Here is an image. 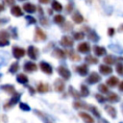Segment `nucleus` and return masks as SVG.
Returning a JSON list of instances; mask_svg holds the SVG:
<instances>
[{
  "label": "nucleus",
  "instance_id": "nucleus-32",
  "mask_svg": "<svg viewBox=\"0 0 123 123\" xmlns=\"http://www.w3.org/2000/svg\"><path fill=\"white\" fill-rule=\"evenodd\" d=\"M80 94H81V97H86V96H88V94H89V90H88V87L86 86V85H84V84H82L81 85V86H80Z\"/></svg>",
  "mask_w": 123,
  "mask_h": 123
},
{
  "label": "nucleus",
  "instance_id": "nucleus-49",
  "mask_svg": "<svg viewBox=\"0 0 123 123\" xmlns=\"http://www.w3.org/2000/svg\"><path fill=\"white\" fill-rule=\"evenodd\" d=\"M114 28H109L108 29V36L109 37H112L114 35Z\"/></svg>",
  "mask_w": 123,
  "mask_h": 123
},
{
  "label": "nucleus",
  "instance_id": "nucleus-2",
  "mask_svg": "<svg viewBox=\"0 0 123 123\" xmlns=\"http://www.w3.org/2000/svg\"><path fill=\"white\" fill-rule=\"evenodd\" d=\"M57 71L58 73L60 74V76L64 79V80H69L70 77H71V72L69 71V69H67L65 66L63 65H60L58 68H57Z\"/></svg>",
  "mask_w": 123,
  "mask_h": 123
},
{
  "label": "nucleus",
  "instance_id": "nucleus-21",
  "mask_svg": "<svg viewBox=\"0 0 123 123\" xmlns=\"http://www.w3.org/2000/svg\"><path fill=\"white\" fill-rule=\"evenodd\" d=\"M37 6L36 5H34V4H32V3H25L24 5H23V10L25 11V12H29V13H33V12H35L36 11H37Z\"/></svg>",
  "mask_w": 123,
  "mask_h": 123
},
{
  "label": "nucleus",
  "instance_id": "nucleus-6",
  "mask_svg": "<svg viewBox=\"0 0 123 123\" xmlns=\"http://www.w3.org/2000/svg\"><path fill=\"white\" fill-rule=\"evenodd\" d=\"M35 37H36L37 41H42V40H45L47 38V36L42 31V29H40L39 27H37L35 30Z\"/></svg>",
  "mask_w": 123,
  "mask_h": 123
},
{
  "label": "nucleus",
  "instance_id": "nucleus-39",
  "mask_svg": "<svg viewBox=\"0 0 123 123\" xmlns=\"http://www.w3.org/2000/svg\"><path fill=\"white\" fill-rule=\"evenodd\" d=\"M88 110L92 112V114H93L94 116H96V117H98V118H100V117H101V114H100V112H99L98 109H97L95 106H89V109H88Z\"/></svg>",
  "mask_w": 123,
  "mask_h": 123
},
{
  "label": "nucleus",
  "instance_id": "nucleus-25",
  "mask_svg": "<svg viewBox=\"0 0 123 123\" xmlns=\"http://www.w3.org/2000/svg\"><path fill=\"white\" fill-rule=\"evenodd\" d=\"M72 20L75 22V23H77V24H80V23H82L83 21H84V17H83V15L79 12H75L73 14H72Z\"/></svg>",
  "mask_w": 123,
  "mask_h": 123
},
{
  "label": "nucleus",
  "instance_id": "nucleus-14",
  "mask_svg": "<svg viewBox=\"0 0 123 123\" xmlns=\"http://www.w3.org/2000/svg\"><path fill=\"white\" fill-rule=\"evenodd\" d=\"M99 72L103 75H109L111 73H112V68L107 64H101L99 65Z\"/></svg>",
  "mask_w": 123,
  "mask_h": 123
},
{
  "label": "nucleus",
  "instance_id": "nucleus-22",
  "mask_svg": "<svg viewBox=\"0 0 123 123\" xmlns=\"http://www.w3.org/2000/svg\"><path fill=\"white\" fill-rule=\"evenodd\" d=\"M118 83H119V80H118V78L115 77V76L110 77V78L107 80V82H106L107 86H111V87H114L116 85H118Z\"/></svg>",
  "mask_w": 123,
  "mask_h": 123
},
{
  "label": "nucleus",
  "instance_id": "nucleus-5",
  "mask_svg": "<svg viewBox=\"0 0 123 123\" xmlns=\"http://www.w3.org/2000/svg\"><path fill=\"white\" fill-rule=\"evenodd\" d=\"M100 81H101V76L96 72H91L89 74V76L87 77V79H86V83H88L90 85L99 83Z\"/></svg>",
  "mask_w": 123,
  "mask_h": 123
},
{
  "label": "nucleus",
  "instance_id": "nucleus-41",
  "mask_svg": "<svg viewBox=\"0 0 123 123\" xmlns=\"http://www.w3.org/2000/svg\"><path fill=\"white\" fill-rule=\"evenodd\" d=\"M115 70L116 72L120 75V76H123V62H118L116 64V67H115Z\"/></svg>",
  "mask_w": 123,
  "mask_h": 123
},
{
  "label": "nucleus",
  "instance_id": "nucleus-9",
  "mask_svg": "<svg viewBox=\"0 0 123 123\" xmlns=\"http://www.w3.org/2000/svg\"><path fill=\"white\" fill-rule=\"evenodd\" d=\"M54 89L57 92H62L64 90V82L62 79H56L54 82Z\"/></svg>",
  "mask_w": 123,
  "mask_h": 123
},
{
  "label": "nucleus",
  "instance_id": "nucleus-26",
  "mask_svg": "<svg viewBox=\"0 0 123 123\" xmlns=\"http://www.w3.org/2000/svg\"><path fill=\"white\" fill-rule=\"evenodd\" d=\"M109 48L112 52H114L116 54H119V55H122L123 54V48L120 45H118V44H110L109 45Z\"/></svg>",
  "mask_w": 123,
  "mask_h": 123
},
{
  "label": "nucleus",
  "instance_id": "nucleus-55",
  "mask_svg": "<svg viewBox=\"0 0 123 123\" xmlns=\"http://www.w3.org/2000/svg\"><path fill=\"white\" fill-rule=\"evenodd\" d=\"M8 20H9L8 18H7V19H5V20H4V19H1V18H0V25H1V24H3V23H4L5 21H8Z\"/></svg>",
  "mask_w": 123,
  "mask_h": 123
},
{
  "label": "nucleus",
  "instance_id": "nucleus-17",
  "mask_svg": "<svg viewBox=\"0 0 123 123\" xmlns=\"http://www.w3.org/2000/svg\"><path fill=\"white\" fill-rule=\"evenodd\" d=\"M76 71L79 73V75L81 76H86L87 75V72H88V68H87V65L86 63L84 64H81L79 66L76 67Z\"/></svg>",
  "mask_w": 123,
  "mask_h": 123
},
{
  "label": "nucleus",
  "instance_id": "nucleus-40",
  "mask_svg": "<svg viewBox=\"0 0 123 123\" xmlns=\"http://www.w3.org/2000/svg\"><path fill=\"white\" fill-rule=\"evenodd\" d=\"M39 22H40L41 25H43L45 27H48L49 26V20L44 15H39Z\"/></svg>",
  "mask_w": 123,
  "mask_h": 123
},
{
  "label": "nucleus",
  "instance_id": "nucleus-10",
  "mask_svg": "<svg viewBox=\"0 0 123 123\" xmlns=\"http://www.w3.org/2000/svg\"><path fill=\"white\" fill-rule=\"evenodd\" d=\"M73 43H74L73 39L68 36H63L61 38V44L64 47H71L73 46Z\"/></svg>",
  "mask_w": 123,
  "mask_h": 123
},
{
  "label": "nucleus",
  "instance_id": "nucleus-47",
  "mask_svg": "<svg viewBox=\"0 0 123 123\" xmlns=\"http://www.w3.org/2000/svg\"><path fill=\"white\" fill-rule=\"evenodd\" d=\"M3 3H4L5 5H7V6L12 7V6H14V4H15V0H3Z\"/></svg>",
  "mask_w": 123,
  "mask_h": 123
},
{
  "label": "nucleus",
  "instance_id": "nucleus-4",
  "mask_svg": "<svg viewBox=\"0 0 123 123\" xmlns=\"http://www.w3.org/2000/svg\"><path fill=\"white\" fill-rule=\"evenodd\" d=\"M39 68H40V70H41L43 73H45V74H47V75H51V74L53 73V68H52V66H51L48 62H44V61H42V62H39Z\"/></svg>",
  "mask_w": 123,
  "mask_h": 123
},
{
  "label": "nucleus",
  "instance_id": "nucleus-3",
  "mask_svg": "<svg viewBox=\"0 0 123 123\" xmlns=\"http://www.w3.org/2000/svg\"><path fill=\"white\" fill-rule=\"evenodd\" d=\"M38 49L33 45H30L27 49V55L31 60H37L38 58Z\"/></svg>",
  "mask_w": 123,
  "mask_h": 123
},
{
  "label": "nucleus",
  "instance_id": "nucleus-36",
  "mask_svg": "<svg viewBox=\"0 0 123 123\" xmlns=\"http://www.w3.org/2000/svg\"><path fill=\"white\" fill-rule=\"evenodd\" d=\"M52 9H53L54 11H56V12H62V5L60 2L54 0V1L52 2Z\"/></svg>",
  "mask_w": 123,
  "mask_h": 123
},
{
  "label": "nucleus",
  "instance_id": "nucleus-52",
  "mask_svg": "<svg viewBox=\"0 0 123 123\" xmlns=\"http://www.w3.org/2000/svg\"><path fill=\"white\" fill-rule=\"evenodd\" d=\"M118 89H119L120 91H123V81L119 83V85H118Z\"/></svg>",
  "mask_w": 123,
  "mask_h": 123
},
{
  "label": "nucleus",
  "instance_id": "nucleus-1",
  "mask_svg": "<svg viewBox=\"0 0 123 123\" xmlns=\"http://www.w3.org/2000/svg\"><path fill=\"white\" fill-rule=\"evenodd\" d=\"M20 97H21V93H18V92H16L15 94H13L12 96V98L4 105V109H6V110H8V109H10V108H12V107H13L14 105H16L18 102H19V100H20Z\"/></svg>",
  "mask_w": 123,
  "mask_h": 123
},
{
  "label": "nucleus",
  "instance_id": "nucleus-53",
  "mask_svg": "<svg viewBox=\"0 0 123 123\" xmlns=\"http://www.w3.org/2000/svg\"><path fill=\"white\" fill-rule=\"evenodd\" d=\"M38 2L41 4H48L50 2V0H38Z\"/></svg>",
  "mask_w": 123,
  "mask_h": 123
},
{
  "label": "nucleus",
  "instance_id": "nucleus-31",
  "mask_svg": "<svg viewBox=\"0 0 123 123\" xmlns=\"http://www.w3.org/2000/svg\"><path fill=\"white\" fill-rule=\"evenodd\" d=\"M68 92H69V94L73 97V98H75V99H79L80 97H81V94H80V92L79 91H77L72 86H70L69 87H68Z\"/></svg>",
  "mask_w": 123,
  "mask_h": 123
},
{
  "label": "nucleus",
  "instance_id": "nucleus-18",
  "mask_svg": "<svg viewBox=\"0 0 123 123\" xmlns=\"http://www.w3.org/2000/svg\"><path fill=\"white\" fill-rule=\"evenodd\" d=\"M79 116L86 122V123H94V119L86 112H84V111H79Z\"/></svg>",
  "mask_w": 123,
  "mask_h": 123
},
{
  "label": "nucleus",
  "instance_id": "nucleus-59",
  "mask_svg": "<svg viewBox=\"0 0 123 123\" xmlns=\"http://www.w3.org/2000/svg\"><path fill=\"white\" fill-rule=\"evenodd\" d=\"M18 1H25V0H18Z\"/></svg>",
  "mask_w": 123,
  "mask_h": 123
},
{
  "label": "nucleus",
  "instance_id": "nucleus-33",
  "mask_svg": "<svg viewBox=\"0 0 123 123\" xmlns=\"http://www.w3.org/2000/svg\"><path fill=\"white\" fill-rule=\"evenodd\" d=\"M10 33L6 30H1L0 31V41H7L9 40L10 37Z\"/></svg>",
  "mask_w": 123,
  "mask_h": 123
},
{
  "label": "nucleus",
  "instance_id": "nucleus-60",
  "mask_svg": "<svg viewBox=\"0 0 123 123\" xmlns=\"http://www.w3.org/2000/svg\"><path fill=\"white\" fill-rule=\"evenodd\" d=\"M119 123H123V122H119Z\"/></svg>",
  "mask_w": 123,
  "mask_h": 123
},
{
  "label": "nucleus",
  "instance_id": "nucleus-34",
  "mask_svg": "<svg viewBox=\"0 0 123 123\" xmlns=\"http://www.w3.org/2000/svg\"><path fill=\"white\" fill-rule=\"evenodd\" d=\"M85 61H86L87 63H89V64H96V63H98V59L95 58V57H93V56H91V55L86 56Z\"/></svg>",
  "mask_w": 123,
  "mask_h": 123
},
{
  "label": "nucleus",
  "instance_id": "nucleus-15",
  "mask_svg": "<svg viewBox=\"0 0 123 123\" xmlns=\"http://www.w3.org/2000/svg\"><path fill=\"white\" fill-rule=\"evenodd\" d=\"M105 111H107V113L111 117V118H116L117 112L114 107H112L111 105H106L105 106Z\"/></svg>",
  "mask_w": 123,
  "mask_h": 123
},
{
  "label": "nucleus",
  "instance_id": "nucleus-44",
  "mask_svg": "<svg viewBox=\"0 0 123 123\" xmlns=\"http://www.w3.org/2000/svg\"><path fill=\"white\" fill-rule=\"evenodd\" d=\"M73 37L76 40H80V39H83L85 37V34L83 32H77V33H74Z\"/></svg>",
  "mask_w": 123,
  "mask_h": 123
},
{
  "label": "nucleus",
  "instance_id": "nucleus-57",
  "mask_svg": "<svg viewBox=\"0 0 123 123\" xmlns=\"http://www.w3.org/2000/svg\"><path fill=\"white\" fill-rule=\"evenodd\" d=\"M118 31H119V32H123V24L118 28Z\"/></svg>",
  "mask_w": 123,
  "mask_h": 123
},
{
  "label": "nucleus",
  "instance_id": "nucleus-16",
  "mask_svg": "<svg viewBox=\"0 0 123 123\" xmlns=\"http://www.w3.org/2000/svg\"><path fill=\"white\" fill-rule=\"evenodd\" d=\"M52 56L55 57V58H57V59L62 60V59L65 58V52L62 51L61 48H55L53 50V52H52Z\"/></svg>",
  "mask_w": 123,
  "mask_h": 123
},
{
  "label": "nucleus",
  "instance_id": "nucleus-28",
  "mask_svg": "<svg viewBox=\"0 0 123 123\" xmlns=\"http://www.w3.org/2000/svg\"><path fill=\"white\" fill-rule=\"evenodd\" d=\"M73 107H74L76 110H80V109L88 110V109H89V106H87L85 102H81V101H75V102L73 103Z\"/></svg>",
  "mask_w": 123,
  "mask_h": 123
},
{
  "label": "nucleus",
  "instance_id": "nucleus-54",
  "mask_svg": "<svg viewBox=\"0 0 123 123\" xmlns=\"http://www.w3.org/2000/svg\"><path fill=\"white\" fill-rule=\"evenodd\" d=\"M98 123H109L106 119H103V118H100L99 119V121H98Z\"/></svg>",
  "mask_w": 123,
  "mask_h": 123
},
{
  "label": "nucleus",
  "instance_id": "nucleus-56",
  "mask_svg": "<svg viewBox=\"0 0 123 123\" xmlns=\"http://www.w3.org/2000/svg\"><path fill=\"white\" fill-rule=\"evenodd\" d=\"M4 10H5V8H4V6H3L2 4H0V12H3Z\"/></svg>",
  "mask_w": 123,
  "mask_h": 123
},
{
  "label": "nucleus",
  "instance_id": "nucleus-43",
  "mask_svg": "<svg viewBox=\"0 0 123 123\" xmlns=\"http://www.w3.org/2000/svg\"><path fill=\"white\" fill-rule=\"evenodd\" d=\"M73 29V26H72V24L70 23V22H65V24L63 25V27H62V30L64 31V32H69V31H71Z\"/></svg>",
  "mask_w": 123,
  "mask_h": 123
},
{
  "label": "nucleus",
  "instance_id": "nucleus-12",
  "mask_svg": "<svg viewBox=\"0 0 123 123\" xmlns=\"http://www.w3.org/2000/svg\"><path fill=\"white\" fill-rule=\"evenodd\" d=\"M77 50L80 53H88L90 51V45L88 42H82V43L78 44Z\"/></svg>",
  "mask_w": 123,
  "mask_h": 123
},
{
  "label": "nucleus",
  "instance_id": "nucleus-42",
  "mask_svg": "<svg viewBox=\"0 0 123 123\" xmlns=\"http://www.w3.org/2000/svg\"><path fill=\"white\" fill-rule=\"evenodd\" d=\"M19 109H20L21 111H29L31 110L30 106L27 105L26 103H23V102H20V103H19Z\"/></svg>",
  "mask_w": 123,
  "mask_h": 123
},
{
  "label": "nucleus",
  "instance_id": "nucleus-27",
  "mask_svg": "<svg viewBox=\"0 0 123 123\" xmlns=\"http://www.w3.org/2000/svg\"><path fill=\"white\" fill-rule=\"evenodd\" d=\"M16 81L19 83V84H22V85H25L28 83L29 79L27 77V75H25L24 73H19L17 76H16Z\"/></svg>",
  "mask_w": 123,
  "mask_h": 123
},
{
  "label": "nucleus",
  "instance_id": "nucleus-51",
  "mask_svg": "<svg viewBox=\"0 0 123 123\" xmlns=\"http://www.w3.org/2000/svg\"><path fill=\"white\" fill-rule=\"evenodd\" d=\"M27 87H28V89H29V91H30V94H31V95L35 94L36 90H35V88H34V87H32V86H27Z\"/></svg>",
  "mask_w": 123,
  "mask_h": 123
},
{
  "label": "nucleus",
  "instance_id": "nucleus-38",
  "mask_svg": "<svg viewBox=\"0 0 123 123\" xmlns=\"http://www.w3.org/2000/svg\"><path fill=\"white\" fill-rule=\"evenodd\" d=\"M98 90L102 93V94H106V93H109V88H108V86L107 85H104V84H100L98 86Z\"/></svg>",
  "mask_w": 123,
  "mask_h": 123
},
{
  "label": "nucleus",
  "instance_id": "nucleus-29",
  "mask_svg": "<svg viewBox=\"0 0 123 123\" xmlns=\"http://www.w3.org/2000/svg\"><path fill=\"white\" fill-rule=\"evenodd\" d=\"M87 37L91 40V41H94V42H96V41H99V39H100V37L96 34V32H94L93 30H90L88 33H87Z\"/></svg>",
  "mask_w": 123,
  "mask_h": 123
},
{
  "label": "nucleus",
  "instance_id": "nucleus-46",
  "mask_svg": "<svg viewBox=\"0 0 123 123\" xmlns=\"http://www.w3.org/2000/svg\"><path fill=\"white\" fill-rule=\"evenodd\" d=\"M25 18H26V20L28 21L29 24H35L37 22V19L35 17H33L32 15H26Z\"/></svg>",
  "mask_w": 123,
  "mask_h": 123
},
{
  "label": "nucleus",
  "instance_id": "nucleus-23",
  "mask_svg": "<svg viewBox=\"0 0 123 123\" xmlns=\"http://www.w3.org/2000/svg\"><path fill=\"white\" fill-rule=\"evenodd\" d=\"M107 100L110 103H116L120 100V97L115 93V92H110L107 96Z\"/></svg>",
  "mask_w": 123,
  "mask_h": 123
},
{
  "label": "nucleus",
  "instance_id": "nucleus-50",
  "mask_svg": "<svg viewBox=\"0 0 123 123\" xmlns=\"http://www.w3.org/2000/svg\"><path fill=\"white\" fill-rule=\"evenodd\" d=\"M72 10H73V5H72L71 3H69V4L66 6V12H70Z\"/></svg>",
  "mask_w": 123,
  "mask_h": 123
},
{
  "label": "nucleus",
  "instance_id": "nucleus-20",
  "mask_svg": "<svg viewBox=\"0 0 123 123\" xmlns=\"http://www.w3.org/2000/svg\"><path fill=\"white\" fill-rule=\"evenodd\" d=\"M37 90L39 92V93H45V92H48L50 90V86L48 84H45V83H39L37 86Z\"/></svg>",
  "mask_w": 123,
  "mask_h": 123
},
{
  "label": "nucleus",
  "instance_id": "nucleus-48",
  "mask_svg": "<svg viewBox=\"0 0 123 123\" xmlns=\"http://www.w3.org/2000/svg\"><path fill=\"white\" fill-rule=\"evenodd\" d=\"M11 29L12 30V34H11V35H12V37H13L14 39H16V38H17V32H16V28H14V27H11Z\"/></svg>",
  "mask_w": 123,
  "mask_h": 123
},
{
  "label": "nucleus",
  "instance_id": "nucleus-8",
  "mask_svg": "<svg viewBox=\"0 0 123 123\" xmlns=\"http://www.w3.org/2000/svg\"><path fill=\"white\" fill-rule=\"evenodd\" d=\"M23 69H24V71H26V72H28V73H32V72H34V71H37V64H36L35 62H26L24 63V65H23Z\"/></svg>",
  "mask_w": 123,
  "mask_h": 123
},
{
  "label": "nucleus",
  "instance_id": "nucleus-37",
  "mask_svg": "<svg viewBox=\"0 0 123 123\" xmlns=\"http://www.w3.org/2000/svg\"><path fill=\"white\" fill-rule=\"evenodd\" d=\"M54 22L56 23V24H62L63 22H64V17H63V15H62V14H56L55 16H54Z\"/></svg>",
  "mask_w": 123,
  "mask_h": 123
},
{
  "label": "nucleus",
  "instance_id": "nucleus-30",
  "mask_svg": "<svg viewBox=\"0 0 123 123\" xmlns=\"http://www.w3.org/2000/svg\"><path fill=\"white\" fill-rule=\"evenodd\" d=\"M103 62H104L105 64H107V65L110 66V65H112V64L115 63V58H114L113 56L108 55V56H106V57L103 59Z\"/></svg>",
  "mask_w": 123,
  "mask_h": 123
},
{
  "label": "nucleus",
  "instance_id": "nucleus-19",
  "mask_svg": "<svg viewBox=\"0 0 123 123\" xmlns=\"http://www.w3.org/2000/svg\"><path fill=\"white\" fill-rule=\"evenodd\" d=\"M11 13H12L13 16H15V17H18V16H22V15H23V12H22L21 8H20L19 6H16V5H14V6L12 7V9H11Z\"/></svg>",
  "mask_w": 123,
  "mask_h": 123
},
{
  "label": "nucleus",
  "instance_id": "nucleus-11",
  "mask_svg": "<svg viewBox=\"0 0 123 123\" xmlns=\"http://www.w3.org/2000/svg\"><path fill=\"white\" fill-rule=\"evenodd\" d=\"M25 50L23 49V48H21V47H13V49H12V54H13V57L15 58V59H21L22 57H24L25 56Z\"/></svg>",
  "mask_w": 123,
  "mask_h": 123
},
{
  "label": "nucleus",
  "instance_id": "nucleus-45",
  "mask_svg": "<svg viewBox=\"0 0 123 123\" xmlns=\"http://www.w3.org/2000/svg\"><path fill=\"white\" fill-rule=\"evenodd\" d=\"M95 98H96V100L99 102V103H104L105 101H107V98H105L104 97V95H102V94H95Z\"/></svg>",
  "mask_w": 123,
  "mask_h": 123
},
{
  "label": "nucleus",
  "instance_id": "nucleus-58",
  "mask_svg": "<svg viewBox=\"0 0 123 123\" xmlns=\"http://www.w3.org/2000/svg\"><path fill=\"white\" fill-rule=\"evenodd\" d=\"M46 123H52V122H50V121H46Z\"/></svg>",
  "mask_w": 123,
  "mask_h": 123
},
{
  "label": "nucleus",
  "instance_id": "nucleus-13",
  "mask_svg": "<svg viewBox=\"0 0 123 123\" xmlns=\"http://www.w3.org/2000/svg\"><path fill=\"white\" fill-rule=\"evenodd\" d=\"M92 50H93V53L95 54V56H97V57H100V56H103V55L107 54L106 48H104L102 46H99V45H94Z\"/></svg>",
  "mask_w": 123,
  "mask_h": 123
},
{
  "label": "nucleus",
  "instance_id": "nucleus-7",
  "mask_svg": "<svg viewBox=\"0 0 123 123\" xmlns=\"http://www.w3.org/2000/svg\"><path fill=\"white\" fill-rule=\"evenodd\" d=\"M0 89H1V90H3V91H5V92H7L8 94H11L12 96L13 94H15V93H16V90H15L14 86L10 85V84L1 85V86H0Z\"/></svg>",
  "mask_w": 123,
  "mask_h": 123
},
{
  "label": "nucleus",
  "instance_id": "nucleus-35",
  "mask_svg": "<svg viewBox=\"0 0 123 123\" xmlns=\"http://www.w3.org/2000/svg\"><path fill=\"white\" fill-rule=\"evenodd\" d=\"M18 69H19V63L17 62H14L11 64V66L9 68V72L12 74H15L18 71Z\"/></svg>",
  "mask_w": 123,
  "mask_h": 123
},
{
  "label": "nucleus",
  "instance_id": "nucleus-24",
  "mask_svg": "<svg viewBox=\"0 0 123 123\" xmlns=\"http://www.w3.org/2000/svg\"><path fill=\"white\" fill-rule=\"evenodd\" d=\"M67 54H68L69 59H70L72 62H80V61H81V56H80L79 54H77L76 52H74L73 50H69V51L67 52Z\"/></svg>",
  "mask_w": 123,
  "mask_h": 123
}]
</instances>
